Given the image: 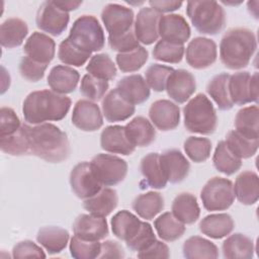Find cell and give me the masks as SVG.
Masks as SVG:
<instances>
[{"label": "cell", "instance_id": "cell-17", "mask_svg": "<svg viewBox=\"0 0 259 259\" xmlns=\"http://www.w3.org/2000/svg\"><path fill=\"white\" fill-rule=\"evenodd\" d=\"M74 235L87 241H99L108 236L109 230L105 217L92 213L79 214L73 224Z\"/></svg>", "mask_w": 259, "mask_h": 259}, {"label": "cell", "instance_id": "cell-38", "mask_svg": "<svg viewBox=\"0 0 259 259\" xmlns=\"http://www.w3.org/2000/svg\"><path fill=\"white\" fill-rule=\"evenodd\" d=\"M229 80L230 74L221 73L213 76L206 85L207 94L221 110H230L234 106L229 91Z\"/></svg>", "mask_w": 259, "mask_h": 259}, {"label": "cell", "instance_id": "cell-51", "mask_svg": "<svg viewBox=\"0 0 259 259\" xmlns=\"http://www.w3.org/2000/svg\"><path fill=\"white\" fill-rule=\"evenodd\" d=\"M173 71L174 69L171 67L160 64H152L146 70L145 80L151 89L156 92H162L165 90L167 80Z\"/></svg>", "mask_w": 259, "mask_h": 259}, {"label": "cell", "instance_id": "cell-49", "mask_svg": "<svg viewBox=\"0 0 259 259\" xmlns=\"http://www.w3.org/2000/svg\"><path fill=\"white\" fill-rule=\"evenodd\" d=\"M109 88L108 81L96 78L90 74L83 76L80 84L81 94L90 101H99Z\"/></svg>", "mask_w": 259, "mask_h": 259}, {"label": "cell", "instance_id": "cell-28", "mask_svg": "<svg viewBox=\"0 0 259 259\" xmlns=\"http://www.w3.org/2000/svg\"><path fill=\"white\" fill-rule=\"evenodd\" d=\"M234 192L237 199L245 205H252L259 198V178L256 172L246 170L235 181Z\"/></svg>", "mask_w": 259, "mask_h": 259}, {"label": "cell", "instance_id": "cell-21", "mask_svg": "<svg viewBox=\"0 0 259 259\" xmlns=\"http://www.w3.org/2000/svg\"><path fill=\"white\" fill-rule=\"evenodd\" d=\"M160 162L164 175L170 183H180L188 176L190 164L179 150L171 149L163 152L160 155Z\"/></svg>", "mask_w": 259, "mask_h": 259}, {"label": "cell", "instance_id": "cell-59", "mask_svg": "<svg viewBox=\"0 0 259 259\" xmlns=\"http://www.w3.org/2000/svg\"><path fill=\"white\" fill-rule=\"evenodd\" d=\"M54 3L63 11L70 12L79 8L82 1H54Z\"/></svg>", "mask_w": 259, "mask_h": 259}, {"label": "cell", "instance_id": "cell-27", "mask_svg": "<svg viewBox=\"0 0 259 259\" xmlns=\"http://www.w3.org/2000/svg\"><path fill=\"white\" fill-rule=\"evenodd\" d=\"M140 170L144 177L141 184H145L142 188L152 187L154 189H163L166 187L168 181L162 170L160 154L149 153L144 156L141 160Z\"/></svg>", "mask_w": 259, "mask_h": 259}, {"label": "cell", "instance_id": "cell-15", "mask_svg": "<svg viewBox=\"0 0 259 259\" xmlns=\"http://www.w3.org/2000/svg\"><path fill=\"white\" fill-rule=\"evenodd\" d=\"M149 117L158 130L162 132L172 131L180 122V108L168 99H159L151 104Z\"/></svg>", "mask_w": 259, "mask_h": 259}, {"label": "cell", "instance_id": "cell-26", "mask_svg": "<svg viewBox=\"0 0 259 259\" xmlns=\"http://www.w3.org/2000/svg\"><path fill=\"white\" fill-rule=\"evenodd\" d=\"M80 79L77 70L70 66L57 65L52 68L48 76V85L58 94H69L75 91Z\"/></svg>", "mask_w": 259, "mask_h": 259}, {"label": "cell", "instance_id": "cell-32", "mask_svg": "<svg viewBox=\"0 0 259 259\" xmlns=\"http://www.w3.org/2000/svg\"><path fill=\"white\" fill-rule=\"evenodd\" d=\"M235 227L232 217L228 213H213L206 215L199 223V231L211 238L222 239L230 235Z\"/></svg>", "mask_w": 259, "mask_h": 259}, {"label": "cell", "instance_id": "cell-54", "mask_svg": "<svg viewBox=\"0 0 259 259\" xmlns=\"http://www.w3.org/2000/svg\"><path fill=\"white\" fill-rule=\"evenodd\" d=\"M21 126L19 117L10 107L0 109V137L9 136L18 131Z\"/></svg>", "mask_w": 259, "mask_h": 259}, {"label": "cell", "instance_id": "cell-57", "mask_svg": "<svg viewBox=\"0 0 259 259\" xmlns=\"http://www.w3.org/2000/svg\"><path fill=\"white\" fill-rule=\"evenodd\" d=\"M125 256L122 246L115 241H105L101 244L98 258H123Z\"/></svg>", "mask_w": 259, "mask_h": 259}, {"label": "cell", "instance_id": "cell-12", "mask_svg": "<svg viewBox=\"0 0 259 259\" xmlns=\"http://www.w3.org/2000/svg\"><path fill=\"white\" fill-rule=\"evenodd\" d=\"M135 14L132 8L109 3L101 12V20L108 32V36H116L134 29Z\"/></svg>", "mask_w": 259, "mask_h": 259}, {"label": "cell", "instance_id": "cell-10", "mask_svg": "<svg viewBox=\"0 0 259 259\" xmlns=\"http://www.w3.org/2000/svg\"><path fill=\"white\" fill-rule=\"evenodd\" d=\"M230 96L234 104L244 105L258 102V73L251 75L248 71L237 72L230 75Z\"/></svg>", "mask_w": 259, "mask_h": 259}, {"label": "cell", "instance_id": "cell-5", "mask_svg": "<svg viewBox=\"0 0 259 259\" xmlns=\"http://www.w3.org/2000/svg\"><path fill=\"white\" fill-rule=\"evenodd\" d=\"M184 126L190 133L211 135L218 125L217 111L211 101L202 93L191 98L183 107Z\"/></svg>", "mask_w": 259, "mask_h": 259}, {"label": "cell", "instance_id": "cell-8", "mask_svg": "<svg viewBox=\"0 0 259 259\" xmlns=\"http://www.w3.org/2000/svg\"><path fill=\"white\" fill-rule=\"evenodd\" d=\"M200 199L208 211L226 210L235 200L234 185L230 179L212 177L202 187Z\"/></svg>", "mask_w": 259, "mask_h": 259}, {"label": "cell", "instance_id": "cell-29", "mask_svg": "<svg viewBox=\"0 0 259 259\" xmlns=\"http://www.w3.org/2000/svg\"><path fill=\"white\" fill-rule=\"evenodd\" d=\"M117 203V192L112 188L102 187L96 194L84 199L83 207L89 211V213L99 217H107L116 208Z\"/></svg>", "mask_w": 259, "mask_h": 259}, {"label": "cell", "instance_id": "cell-42", "mask_svg": "<svg viewBox=\"0 0 259 259\" xmlns=\"http://www.w3.org/2000/svg\"><path fill=\"white\" fill-rule=\"evenodd\" d=\"M231 151L240 159H248L254 156L258 150L259 139H247L236 130L230 131L226 136V141Z\"/></svg>", "mask_w": 259, "mask_h": 259}, {"label": "cell", "instance_id": "cell-48", "mask_svg": "<svg viewBox=\"0 0 259 259\" xmlns=\"http://www.w3.org/2000/svg\"><path fill=\"white\" fill-rule=\"evenodd\" d=\"M183 148L187 157L191 161L195 163H202L210 156L211 142L207 138L189 137L185 140Z\"/></svg>", "mask_w": 259, "mask_h": 259}, {"label": "cell", "instance_id": "cell-20", "mask_svg": "<svg viewBox=\"0 0 259 259\" xmlns=\"http://www.w3.org/2000/svg\"><path fill=\"white\" fill-rule=\"evenodd\" d=\"M165 90L168 96L175 102L184 103L196 90L195 78L187 70H174L167 80Z\"/></svg>", "mask_w": 259, "mask_h": 259}, {"label": "cell", "instance_id": "cell-58", "mask_svg": "<svg viewBox=\"0 0 259 259\" xmlns=\"http://www.w3.org/2000/svg\"><path fill=\"white\" fill-rule=\"evenodd\" d=\"M150 7L156 10L157 12L161 13H166V12H171L179 9L182 6L181 1H170V0H162V1H149Z\"/></svg>", "mask_w": 259, "mask_h": 259}, {"label": "cell", "instance_id": "cell-25", "mask_svg": "<svg viewBox=\"0 0 259 259\" xmlns=\"http://www.w3.org/2000/svg\"><path fill=\"white\" fill-rule=\"evenodd\" d=\"M118 93L130 103L142 104L150 97V87L140 74H134L121 78L116 84Z\"/></svg>", "mask_w": 259, "mask_h": 259}, {"label": "cell", "instance_id": "cell-40", "mask_svg": "<svg viewBox=\"0 0 259 259\" xmlns=\"http://www.w3.org/2000/svg\"><path fill=\"white\" fill-rule=\"evenodd\" d=\"M154 228L158 236L166 242H173L180 239L186 230L185 225L177 220L170 211L159 215L154 222Z\"/></svg>", "mask_w": 259, "mask_h": 259}, {"label": "cell", "instance_id": "cell-47", "mask_svg": "<svg viewBox=\"0 0 259 259\" xmlns=\"http://www.w3.org/2000/svg\"><path fill=\"white\" fill-rule=\"evenodd\" d=\"M185 48L183 45L172 44L163 39H160L155 45L152 55L157 61H161L169 64H178L183 59Z\"/></svg>", "mask_w": 259, "mask_h": 259}, {"label": "cell", "instance_id": "cell-3", "mask_svg": "<svg viewBox=\"0 0 259 259\" xmlns=\"http://www.w3.org/2000/svg\"><path fill=\"white\" fill-rule=\"evenodd\" d=\"M256 49V36L252 30L245 27L231 28L221 39L220 59L226 68L240 70L249 65Z\"/></svg>", "mask_w": 259, "mask_h": 259}, {"label": "cell", "instance_id": "cell-52", "mask_svg": "<svg viewBox=\"0 0 259 259\" xmlns=\"http://www.w3.org/2000/svg\"><path fill=\"white\" fill-rule=\"evenodd\" d=\"M48 65L41 64L32 60L31 58L24 56L19 63V73L27 81L37 82L45 76V72Z\"/></svg>", "mask_w": 259, "mask_h": 259}, {"label": "cell", "instance_id": "cell-19", "mask_svg": "<svg viewBox=\"0 0 259 259\" xmlns=\"http://www.w3.org/2000/svg\"><path fill=\"white\" fill-rule=\"evenodd\" d=\"M191 34V29L186 19L180 14H166L162 15L159 20V36L161 39L184 45Z\"/></svg>", "mask_w": 259, "mask_h": 259}, {"label": "cell", "instance_id": "cell-2", "mask_svg": "<svg viewBox=\"0 0 259 259\" xmlns=\"http://www.w3.org/2000/svg\"><path fill=\"white\" fill-rule=\"evenodd\" d=\"M70 97L58 94L53 90H37L29 93L23 101L24 120L30 124L45 123L63 119L70 110Z\"/></svg>", "mask_w": 259, "mask_h": 259}, {"label": "cell", "instance_id": "cell-37", "mask_svg": "<svg viewBox=\"0 0 259 259\" xmlns=\"http://www.w3.org/2000/svg\"><path fill=\"white\" fill-rule=\"evenodd\" d=\"M259 109L257 105H251L240 109L235 117V127L238 133L247 139H259Z\"/></svg>", "mask_w": 259, "mask_h": 259}, {"label": "cell", "instance_id": "cell-13", "mask_svg": "<svg viewBox=\"0 0 259 259\" xmlns=\"http://www.w3.org/2000/svg\"><path fill=\"white\" fill-rule=\"evenodd\" d=\"M69 21V13L60 9L54 1L42 2L36 12V26L53 36L61 35L66 30Z\"/></svg>", "mask_w": 259, "mask_h": 259}, {"label": "cell", "instance_id": "cell-33", "mask_svg": "<svg viewBox=\"0 0 259 259\" xmlns=\"http://www.w3.org/2000/svg\"><path fill=\"white\" fill-rule=\"evenodd\" d=\"M28 33L26 22L17 17L7 18L0 26V42L3 48L19 47Z\"/></svg>", "mask_w": 259, "mask_h": 259}, {"label": "cell", "instance_id": "cell-35", "mask_svg": "<svg viewBox=\"0 0 259 259\" xmlns=\"http://www.w3.org/2000/svg\"><path fill=\"white\" fill-rule=\"evenodd\" d=\"M223 255L228 259H250L254 255V243L252 239L236 233L228 237L222 245Z\"/></svg>", "mask_w": 259, "mask_h": 259}, {"label": "cell", "instance_id": "cell-56", "mask_svg": "<svg viewBox=\"0 0 259 259\" xmlns=\"http://www.w3.org/2000/svg\"><path fill=\"white\" fill-rule=\"evenodd\" d=\"M139 258H169L170 257V250L169 247L161 242L155 241L146 249L138 252Z\"/></svg>", "mask_w": 259, "mask_h": 259}, {"label": "cell", "instance_id": "cell-60", "mask_svg": "<svg viewBox=\"0 0 259 259\" xmlns=\"http://www.w3.org/2000/svg\"><path fill=\"white\" fill-rule=\"evenodd\" d=\"M254 4H255V5H258V1H254ZM252 5H253V2H251V1H249V2L247 3L248 10H251V6H252ZM252 10H254L252 15H253L256 19H258V8H252Z\"/></svg>", "mask_w": 259, "mask_h": 259}, {"label": "cell", "instance_id": "cell-23", "mask_svg": "<svg viewBox=\"0 0 259 259\" xmlns=\"http://www.w3.org/2000/svg\"><path fill=\"white\" fill-rule=\"evenodd\" d=\"M102 113L109 122L123 121L135 113V105L125 100L115 89L110 90L102 99Z\"/></svg>", "mask_w": 259, "mask_h": 259}, {"label": "cell", "instance_id": "cell-1", "mask_svg": "<svg viewBox=\"0 0 259 259\" xmlns=\"http://www.w3.org/2000/svg\"><path fill=\"white\" fill-rule=\"evenodd\" d=\"M29 154L50 163H60L70 155L69 139L57 125L45 122L31 126L24 123Z\"/></svg>", "mask_w": 259, "mask_h": 259}, {"label": "cell", "instance_id": "cell-18", "mask_svg": "<svg viewBox=\"0 0 259 259\" xmlns=\"http://www.w3.org/2000/svg\"><path fill=\"white\" fill-rule=\"evenodd\" d=\"M161 16L159 12L151 7H143L138 12L134 22V31L139 42L150 46L158 40Z\"/></svg>", "mask_w": 259, "mask_h": 259}, {"label": "cell", "instance_id": "cell-14", "mask_svg": "<svg viewBox=\"0 0 259 259\" xmlns=\"http://www.w3.org/2000/svg\"><path fill=\"white\" fill-rule=\"evenodd\" d=\"M217 44L203 36H197L190 40L185 51L187 64L196 70L210 67L217 61Z\"/></svg>", "mask_w": 259, "mask_h": 259}, {"label": "cell", "instance_id": "cell-46", "mask_svg": "<svg viewBox=\"0 0 259 259\" xmlns=\"http://www.w3.org/2000/svg\"><path fill=\"white\" fill-rule=\"evenodd\" d=\"M148 58V51L144 47L139 46L137 49L133 51L117 54L115 61L118 69L121 72L132 73L140 70L146 64Z\"/></svg>", "mask_w": 259, "mask_h": 259}, {"label": "cell", "instance_id": "cell-53", "mask_svg": "<svg viewBox=\"0 0 259 259\" xmlns=\"http://www.w3.org/2000/svg\"><path fill=\"white\" fill-rule=\"evenodd\" d=\"M108 45L112 51L118 52V54L133 51L140 46L134 29L120 35L108 36Z\"/></svg>", "mask_w": 259, "mask_h": 259}, {"label": "cell", "instance_id": "cell-50", "mask_svg": "<svg viewBox=\"0 0 259 259\" xmlns=\"http://www.w3.org/2000/svg\"><path fill=\"white\" fill-rule=\"evenodd\" d=\"M70 253L76 259L98 258L101 244L98 241H87L74 236L70 241Z\"/></svg>", "mask_w": 259, "mask_h": 259}, {"label": "cell", "instance_id": "cell-11", "mask_svg": "<svg viewBox=\"0 0 259 259\" xmlns=\"http://www.w3.org/2000/svg\"><path fill=\"white\" fill-rule=\"evenodd\" d=\"M70 185L77 197L86 199L96 194L102 188L90 162L78 163L70 173Z\"/></svg>", "mask_w": 259, "mask_h": 259}, {"label": "cell", "instance_id": "cell-30", "mask_svg": "<svg viewBox=\"0 0 259 259\" xmlns=\"http://www.w3.org/2000/svg\"><path fill=\"white\" fill-rule=\"evenodd\" d=\"M125 133L135 147H148L156 139V130L152 122L144 116H137L125 125Z\"/></svg>", "mask_w": 259, "mask_h": 259}, {"label": "cell", "instance_id": "cell-34", "mask_svg": "<svg viewBox=\"0 0 259 259\" xmlns=\"http://www.w3.org/2000/svg\"><path fill=\"white\" fill-rule=\"evenodd\" d=\"M69 239V232L56 226L44 227L38 230L36 235V241L51 255L61 253L66 248Z\"/></svg>", "mask_w": 259, "mask_h": 259}, {"label": "cell", "instance_id": "cell-44", "mask_svg": "<svg viewBox=\"0 0 259 259\" xmlns=\"http://www.w3.org/2000/svg\"><path fill=\"white\" fill-rule=\"evenodd\" d=\"M86 71L88 74L106 81L113 80L116 76V67L107 54L92 56L86 66Z\"/></svg>", "mask_w": 259, "mask_h": 259}, {"label": "cell", "instance_id": "cell-22", "mask_svg": "<svg viewBox=\"0 0 259 259\" xmlns=\"http://www.w3.org/2000/svg\"><path fill=\"white\" fill-rule=\"evenodd\" d=\"M100 146L105 152L123 156L132 155L136 150V147L128 140L125 128L122 125L106 126L100 135Z\"/></svg>", "mask_w": 259, "mask_h": 259}, {"label": "cell", "instance_id": "cell-41", "mask_svg": "<svg viewBox=\"0 0 259 259\" xmlns=\"http://www.w3.org/2000/svg\"><path fill=\"white\" fill-rule=\"evenodd\" d=\"M212 163L219 172L226 175H233L241 168L242 159L237 157L231 151L225 141H221L218 143L214 150Z\"/></svg>", "mask_w": 259, "mask_h": 259}, {"label": "cell", "instance_id": "cell-39", "mask_svg": "<svg viewBox=\"0 0 259 259\" xmlns=\"http://www.w3.org/2000/svg\"><path fill=\"white\" fill-rule=\"evenodd\" d=\"M183 256L187 259H215L219 257L218 247L200 236L188 238L182 246Z\"/></svg>", "mask_w": 259, "mask_h": 259}, {"label": "cell", "instance_id": "cell-9", "mask_svg": "<svg viewBox=\"0 0 259 259\" xmlns=\"http://www.w3.org/2000/svg\"><path fill=\"white\" fill-rule=\"evenodd\" d=\"M90 163L98 180L104 186H114L122 182L127 173V163L114 155L97 154Z\"/></svg>", "mask_w": 259, "mask_h": 259}, {"label": "cell", "instance_id": "cell-6", "mask_svg": "<svg viewBox=\"0 0 259 259\" xmlns=\"http://www.w3.org/2000/svg\"><path fill=\"white\" fill-rule=\"evenodd\" d=\"M186 14L194 28L202 34H218L226 25V12L215 1H188Z\"/></svg>", "mask_w": 259, "mask_h": 259}, {"label": "cell", "instance_id": "cell-4", "mask_svg": "<svg viewBox=\"0 0 259 259\" xmlns=\"http://www.w3.org/2000/svg\"><path fill=\"white\" fill-rule=\"evenodd\" d=\"M113 235L124 241L132 251L140 252L156 241L154 230L149 223L143 222L126 209L116 212L110 222Z\"/></svg>", "mask_w": 259, "mask_h": 259}, {"label": "cell", "instance_id": "cell-55", "mask_svg": "<svg viewBox=\"0 0 259 259\" xmlns=\"http://www.w3.org/2000/svg\"><path fill=\"white\" fill-rule=\"evenodd\" d=\"M13 258H46L44 250L30 240L18 242L12 249Z\"/></svg>", "mask_w": 259, "mask_h": 259}, {"label": "cell", "instance_id": "cell-7", "mask_svg": "<svg viewBox=\"0 0 259 259\" xmlns=\"http://www.w3.org/2000/svg\"><path fill=\"white\" fill-rule=\"evenodd\" d=\"M68 38L78 48L91 54L102 50L105 45L104 31L93 15L78 17L70 29Z\"/></svg>", "mask_w": 259, "mask_h": 259}, {"label": "cell", "instance_id": "cell-45", "mask_svg": "<svg viewBox=\"0 0 259 259\" xmlns=\"http://www.w3.org/2000/svg\"><path fill=\"white\" fill-rule=\"evenodd\" d=\"M91 57V53L83 51L74 45L68 37L59 45L58 58L65 65L73 67H82Z\"/></svg>", "mask_w": 259, "mask_h": 259}, {"label": "cell", "instance_id": "cell-36", "mask_svg": "<svg viewBox=\"0 0 259 259\" xmlns=\"http://www.w3.org/2000/svg\"><path fill=\"white\" fill-rule=\"evenodd\" d=\"M164 197L160 192L149 191L138 195L133 203L132 207L136 213L145 220H153L164 208Z\"/></svg>", "mask_w": 259, "mask_h": 259}, {"label": "cell", "instance_id": "cell-16", "mask_svg": "<svg viewBox=\"0 0 259 259\" xmlns=\"http://www.w3.org/2000/svg\"><path fill=\"white\" fill-rule=\"evenodd\" d=\"M72 123L83 132H95L99 130L103 124L99 106L88 99L78 100L73 108Z\"/></svg>", "mask_w": 259, "mask_h": 259}, {"label": "cell", "instance_id": "cell-24", "mask_svg": "<svg viewBox=\"0 0 259 259\" xmlns=\"http://www.w3.org/2000/svg\"><path fill=\"white\" fill-rule=\"evenodd\" d=\"M23 52L32 60L49 65L55 57L56 44L49 35L34 31L24 44Z\"/></svg>", "mask_w": 259, "mask_h": 259}, {"label": "cell", "instance_id": "cell-43", "mask_svg": "<svg viewBox=\"0 0 259 259\" xmlns=\"http://www.w3.org/2000/svg\"><path fill=\"white\" fill-rule=\"evenodd\" d=\"M0 148L2 152L11 156H22L29 154V142L24 123L14 134L0 137Z\"/></svg>", "mask_w": 259, "mask_h": 259}, {"label": "cell", "instance_id": "cell-31", "mask_svg": "<svg viewBox=\"0 0 259 259\" xmlns=\"http://www.w3.org/2000/svg\"><path fill=\"white\" fill-rule=\"evenodd\" d=\"M172 213L184 225L194 224L200 215V208L196 197L189 192L179 193L172 202Z\"/></svg>", "mask_w": 259, "mask_h": 259}]
</instances>
